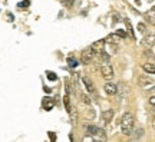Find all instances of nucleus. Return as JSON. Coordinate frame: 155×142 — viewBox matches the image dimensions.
Masks as SVG:
<instances>
[{
	"instance_id": "nucleus-9",
	"label": "nucleus",
	"mask_w": 155,
	"mask_h": 142,
	"mask_svg": "<svg viewBox=\"0 0 155 142\" xmlns=\"http://www.w3.org/2000/svg\"><path fill=\"white\" fill-rule=\"evenodd\" d=\"M119 40H122L116 33H112V35H109L108 38L105 39V43H112V45H118L119 43Z\"/></svg>"
},
{
	"instance_id": "nucleus-30",
	"label": "nucleus",
	"mask_w": 155,
	"mask_h": 142,
	"mask_svg": "<svg viewBox=\"0 0 155 142\" xmlns=\"http://www.w3.org/2000/svg\"><path fill=\"white\" fill-rule=\"evenodd\" d=\"M83 142H92V139H91V137H85L83 138Z\"/></svg>"
},
{
	"instance_id": "nucleus-12",
	"label": "nucleus",
	"mask_w": 155,
	"mask_h": 142,
	"mask_svg": "<svg viewBox=\"0 0 155 142\" xmlns=\"http://www.w3.org/2000/svg\"><path fill=\"white\" fill-rule=\"evenodd\" d=\"M102 118L105 122H111L112 118H114V111L112 109H108V111H104L102 112Z\"/></svg>"
},
{
	"instance_id": "nucleus-23",
	"label": "nucleus",
	"mask_w": 155,
	"mask_h": 142,
	"mask_svg": "<svg viewBox=\"0 0 155 142\" xmlns=\"http://www.w3.org/2000/svg\"><path fill=\"white\" fill-rule=\"evenodd\" d=\"M69 115H71V118H72V121H76V119H78V112L75 111V108H72V111L69 112Z\"/></svg>"
},
{
	"instance_id": "nucleus-31",
	"label": "nucleus",
	"mask_w": 155,
	"mask_h": 142,
	"mask_svg": "<svg viewBox=\"0 0 155 142\" xmlns=\"http://www.w3.org/2000/svg\"><path fill=\"white\" fill-rule=\"evenodd\" d=\"M116 22H119V16H118V15L114 16V23H116Z\"/></svg>"
},
{
	"instance_id": "nucleus-20",
	"label": "nucleus",
	"mask_w": 155,
	"mask_h": 142,
	"mask_svg": "<svg viewBox=\"0 0 155 142\" xmlns=\"http://www.w3.org/2000/svg\"><path fill=\"white\" fill-rule=\"evenodd\" d=\"M28 6H30V2H29V0H23L20 3H17V7H20V9H26Z\"/></svg>"
},
{
	"instance_id": "nucleus-24",
	"label": "nucleus",
	"mask_w": 155,
	"mask_h": 142,
	"mask_svg": "<svg viewBox=\"0 0 155 142\" xmlns=\"http://www.w3.org/2000/svg\"><path fill=\"white\" fill-rule=\"evenodd\" d=\"M48 135H49L50 142H56V134H53V132H48Z\"/></svg>"
},
{
	"instance_id": "nucleus-4",
	"label": "nucleus",
	"mask_w": 155,
	"mask_h": 142,
	"mask_svg": "<svg viewBox=\"0 0 155 142\" xmlns=\"http://www.w3.org/2000/svg\"><path fill=\"white\" fill-rule=\"evenodd\" d=\"M138 83H139V86H142V88H152L155 85V81L152 79V78L150 76H147V75H142V76L138 79Z\"/></svg>"
},
{
	"instance_id": "nucleus-22",
	"label": "nucleus",
	"mask_w": 155,
	"mask_h": 142,
	"mask_svg": "<svg viewBox=\"0 0 155 142\" xmlns=\"http://www.w3.org/2000/svg\"><path fill=\"white\" fill-rule=\"evenodd\" d=\"M116 35H118L121 39L122 38H127V32H125L124 29H118V30H116Z\"/></svg>"
},
{
	"instance_id": "nucleus-32",
	"label": "nucleus",
	"mask_w": 155,
	"mask_h": 142,
	"mask_svg": "<svg viewBox=\"0 0 155 142\" xmlns=\"http://www.w3.org/2000/svg\"><path fill=\"white\" fill-rule=\"evenodd\" d=\"M45 92H48V93H49V92H50V88H48V86H45Z\"/></svg>"
},
{
	"instance_id": "nucleus-13",
	"label": "nucleus",
	"mask_w": 155,
	"mask_h": 142,
	"mask_svg": "<svg viewBox=\"0 0 155 142\" xmlns=\"http://www.w3.org/2000/svg\"><path fill=\"white\" fill-rule=\"evenodd\" d=\"M98 128L99 126H95V125H86L85 126V131H86V134H88V137H94L95 135V132L98 131Z\"/></svg>"
},
{
	"instance_id": "nucleus-7",
	"label": "nucleus",
	"mask_w": 155,
	"mask_h": 142,
	"mask_svg": "<svg viewBox=\"0 0 155 142\" xmlns=\"http://www.w3.org/2000/svg\"><path fill=\"white\" fill-rule=\"evenodd\" d=\"M42 106H43L45 111H52L53 109V106H55V99L50 98V96L43 98V101H42Z\"/></svg>"
},
{
	"instance_id": "nucleus-10",
	"label": "nucleus",
	"mask_w": 155,
	"mask_h": 142,
	"mask_svg": "<svg viewBox=\"0 0 155 142\" xmlns=\"http://www.w3.org/2000/svg\"><path fill=\"white\" fill-rule=\"evenodd\" d=\"M144 45L150 46V48L155 46V33H151V35H147V36H145L144 38Z\"/></svg>"
},
{
	"instance_id": "nucleus-11",
	"label": "nucleus",
	"mask_w": 155,
	"mask_h": 142,
	"mask_svg": "<svg viewBox=\"0 0 155 142\" xmlns=\"http://www.w3.org/2000/svg\"><path fill=\"white\" fill-rule=\"evenodd\" d=\"M82 81H83V83H85V88L88 89V92H95V86H94V83H92V81L89 79L88 76H83L82 78Z\"/></svg>"
},
{
	"instance_id": "nucleus-6",
	"label": "nucleus",
	"mask_w": 155,
	"mask_h": 142,
	"mask_svg": "<svg viewBox=\"0 0 155 142\" xmlns=\"http://www.w3.org/2000/svg\"><path fill=\"white\" fill-rule=\"evenodd\" d=\"M95 139V142H106L108 138H106V132L102 129V128H98V131L95 132V135L92 137Z\"/></svg>"
},
{
	"instance_id": "nucleus-8",
	"label": "nucleus",
	"mask_w": 155,
	"mask_h": 142,
	"mask_svg": "<svg viewBox=\"0 0 155 142\" xmlns=\"http://www.w3.org/2000/svg\"><path fill=\"white\" fill-rule=\"evenodd\" d=\"M104 89H105V92L108 93V95H116V92H118V86H116V85H114L112 82L105 83Z\"/></svg>"
},
{
	"instance_id": "nucleus-17",
	"label": "nucleus",
	"mask_w": 155,
	"mask_h": 142,
	"mask_svg": "<svg viewBox=\"0 0 155 142\" xmlns=\"http://www.w3.org/2000/svg\"><path fill=\"white\" fill-rule=\"evenodd\" d=\"M68 65H69V68H76L79 63H78V60L73 58V56H69L68 58Z\"/></svg>"
},
{
	"instance_id": "nucleus-33",
	"label": "nucleus",
	"mask_w": 155,
	"mask_h": 142,
	"mask_svg": "<svg viewBox=\"0 0 155 142\" xmlns=\"http://www.w3.org/2000/svg\"><path fill=\"white\" fill-rule=\"evenodd\" d=\"M154 128H155V121H154Z\"/></svg>"
},
{
	"instance_id": "nucleus-27",
	"label": "nucleus",
	"mask_w": 155,
	"mask_h": 142,
	"mask_svg": "<svg viewBox=\"0 0 155 142\" xmlns=\"http://www.w3.org/2000/svg\"><path fill=\"white\" fill-rule=\"evenodd\" d=\"M138 30L139 32H145V25L144 23H139L138 25Z\"/></svg>"
},
{
	"instance_id": "nucleus-29",
	"label": "nucleus",
	"mask_w": 155,
	"mask_h": 142,
	"mask_svg": "<svg viewBox=\"0 0 155 142\" xmlns=\"http://www.w3.org/2000/svg\"><path fill=\"white\" fill-rule=\"evenodd\" d=\"M7 19H9V22H13V15H12V13H7Z\"/></svg>"
},
{
	"instance_id": "nucleus-19",
	"label": "nucleus",
	"mask_w": 155,
	"mask_h": 142,
	"mask_svg": "<svg viewBox=\"0 0 155 142\" xmlns=\"http://www.w3.org/2000/svg\"><path fill=\"white\" fill-rule=\"evenodd\" d=\"M79 96H81V101H82L85 105H89V104H91V99H89V96L86 95V93H81Z\"/></svg>"
},
{
	"instance_id": "nucleus-25",
	"label": "nucleus",
	"mask_w": 155,
	"mask_h": 142,
	"mask_svg": "<svg viewBox=\"0 0 155 142\" xmlns=\"http://www.w3.org/2000/svg\"><path fill=\"white\" fill-rule=\"evenodd\" d=\"M145 56H148V58H154L155 59V53H152V50H145Z\"/></svg>"
},
{
	"instance_id": "nucleus-34",
	"label": "nucleus",
	"mask_w": 155,
	"mask_h": 142,
	"mask_svg": "<svg viewBox=\"0 0 155 142\" xmlns=\"http://www.w3.org/2000/svg\"><path fill=\"white\" fill-rule=\"evenodd\" d=\"M154 91H155V88H154Z\"/></svg>"
},
{
	"instance_id": "nucleus-21",
	"label": "nucleus",
	"mask_w": 155,
	"mask_h": 142,
	"mask_svg": "<svg viewBox=\"0 0 155 142\" xmlns=\"http://www.w3.org/2000/svg\"><path fill=\"white\" fill-rule=\"evenodd\" d=\"M46 75H48L49 81H58V76H56L55 72H46Z\"/></svg>"
},
{
	"instance_id": "nucleus-1",
	"label": "nucleus",
	"mask_w": 155,
	"mask_h": 142,
	"mask_svg": "<svg viewBox=\"0 0 155 142\" xmlns=\"http://www.w3.org/2000/svg\"><path fill=\"white\" fill-rule=\"evenodd\" d=\"M134 124H135V121H134V115L131 112H125V114L122 115L121 118V131L124 135H131L134 131Z\"/></svg>"
},
{
	"instance_id": "nucleus-16",
	"label": "nucleus",
	"mask_w": 155,
	"mask_h": 142,
	"mask_svg": "<svg viewBox=\"0 0 155 142\" xmlns=\"http://www.w3.org/2000/svg\"><path fill=\"white\" fill-rule=\"evenodd\" d=\"M105 46H108V55H115L116 50H118V45H112V43H105Z\"/></svg>"
},
{
	"instance_id": "nucleus-18",
	"label": "nucleus",
	"mask_w": 155,
	"mask_h": 142,
	"mask_svg": "<svg viewBox=\"0 0 155 142\" xmlns=\"http://www.w3.org/2000/svg\"><path fill=\"white\" fill-rule=\"evenodd\" d=\"M124 22H125V25H127V29L129 30L131 36H132V38H135V35H134V28H132V25H131V22H129V19H125Z\"/></svg>"
},
{
	"instance_id": "nucleus-14",
	"label": "nucleus",
	"mask_w": 155,
	"mask_h": 142,
	"mask_svg": "<svg viewBox=\"0 0 155 142\" xmlns=\"http://www.w3.org/2000/svg\"><path fill=\"white\" fill-rule=\"evenodd\" d=\"M142 69H144L147 73L155 75V65H152V63H144V65H142Z\"/></svg>"
},
{
	"instance_id": "nucleus-26",
	"label": "nucleus",
	"mask_w": 155,
	"mask_h": 142,
	"mask_svg": "<svg viewBox=\"0 0 155 142\" xmlns=\"http://www.w3.org/2000/svg\"><path fill=\"white\" fill-rule=\"evenodd\" d=\"M73 2H75V0H63L65 6H68V7H71V6L73 5Z\"/></svg>"
},
{
	"instance_id": "nucleus-15",
	"label": "nucleus",
	"mask_w": 155,
	"mask_h": 142,
	"mask_svg": "<svg viewBox=\"0 0 155 142\" xmlns=\"http://www.w3.org/2000/svg\"><path fill=\"white\" fill-rule=\"evenodd\" d=\"M63 104H65V108H66V111H68V114L72 111V105H71V96L69 95H65V98H63Z\"/></svg>"
},
{
	"instance_id": "nucleus-28",
	"label": "nucleus",
	"mask_w": 155,
	"mask_h": 142,
	"mask_svg": "<svg viewBox=\"0 0 155 142\" xmlns=\"http://www.w3.org/2000/svg\"><path fill=\"white\" fill-rule=\"evenodd\" d=\"M150 104L152 105V106H155V95H154V96H151V98H150Z\"/></svg>"
},
{
	"instance_id": "nucleus-2",
	"label": "nucleus",
	"mask_w": 155,
	"mask_h": 142,
	"mask_svg": "<svg viewBox=\"0 0 155 142\" xmlns=\"http://www.w3.org/2000/svg\"><path fill=\"white\" fill-rule=\"evenodd\" d=\"M101 73H102V78L106 79V81H111L114 78V68L109 62H102L101 63Z\"/></svg>"
},
{
	"instance_id": "nucleus-5",
	"label": "nucleus",
	"mask_w": 155,
	"mask_h": 142,
	"mask_svg": "<svg viewBox=\"0 0 155 142\" xmlns=\"http://www.w3.org/2000/svg\"><path fill=\"white\" fill-rule=\"evenodd\" d=\"M94 52L91 50V48H88V49H85L82 52V56H81V60H82L83 65H89L91 62H92V59H94Z\"/></svg>"
},
{
	"instance_id": "nucleus-3",
	"label": "nucleus",
	"mask_w": 155,
	"mask_h": 142,
	"mask_svg": "<svg viewBox=\"0 0 155 142\" xmlns=\"http://www.w3.org/2000/svg\"><path fill=\"white\" fill-rule=\"evenodd\" d=\"M91 50L94 52V55H96V56H99L104 50H105V40H96L95 43H92L91 46Z\"/></svg>"
}]
</instances>
